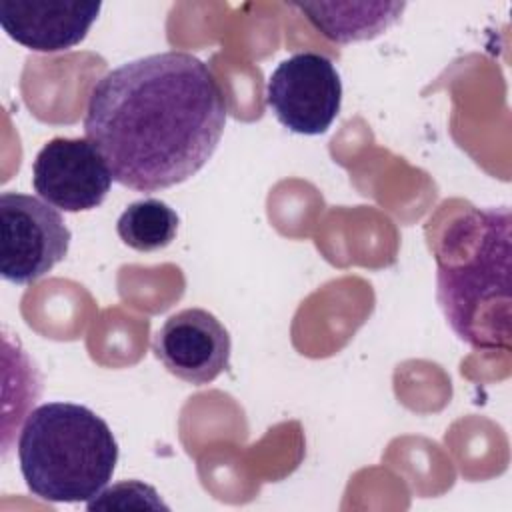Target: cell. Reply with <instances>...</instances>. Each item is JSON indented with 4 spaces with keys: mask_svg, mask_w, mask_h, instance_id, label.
<instances>
[{
    "mask_svg": "<svg viewBox=\"0 0 512 512\" xmlns=\"http://www.w3.org/2000/svg\"><path fill=\"white\" fill-rule=\"evenodd\" d=\"M226 116V96L208 64L168 50L106 72L90 90L84 132L114 182L156 192L206 166Z\"/></svg>",
    "mask_w": 512,
    "mask_h": 512,
    "instance_id": "1",
    "label": "cell"
},
{
    "mask_svg": "<svg viewBox=\"0 0 512 512\" xmlns=\"http://www.w3.org/2000/svg\"><path fill=\"white\" fill-rule=\"evenodd\" d=\"M436 296L454 334L476 350L510 348V210L472 208L436 250Z\"/></svg>",
    "mask_w": 512,
    "mask_h": 512,
    "instance_id": "2",
    "label": "cell"
},
{
    "mask_svg": "<svg viewBox=\"0 0 512 512\" xmlns=\"http://www.w3.org/2000/svg\"><path fill=\"white\" fill-rule=\"evenodd\" d=\"M18 462L28 490L46 502H90L112 480L118 442L110 426L74 402H44L24 420Z\"/></svg>",
    "mask_w": 512,
    "mask_h": 512,
    "instance_id": "3",
    "label": "cell"
},
{
    "mask_svg": "<svg viewBox=\"0 0 512 512\" xmlns=\"http://www.w3.org/2000/svg\"><path fill=\"white\" fill-rule=\"evenodd\" d=\"M72 234L52 204L42 198L0 194V274L12 284H30L64 260Z\"/></svg>",
    "mask_w": 512,
    "mask_h": 512,
    "instance_id": "4",
    "label": "cell"
},
{
    "mask_svg": "<svg viewBox=\"0 0 512 512\" xmlns=\"http://www.w3.org/2000/svg\"><path fill=\"white\" fill-rule=\"evenodd\" d=\"M266 102L290 132L318 136L340 112L342 80L330 58L300 52L272 70L266 82Z\"/></svg>",
    "mask_w": 512,
    "mask_h": 512,
    "instance_id": "5",
    "label": "cell"
},
{
    "mask_svg": "<svg viewBox=\"0 0 512 512\" xmlns=\"http://www.w3.org/2000/svg\"><path fill=\"white\" fill-rule=\"evenodd\" d=\"M112 172L88 138H52L32 164V186L42 200L64 212L98 208L112 186Z\"/></svg>",
    "mask_w": 512,
    "mask_h": 512,
    "instance_id": "6",
    "label": "cell"
},
{
    "mask_svg": "<svg viewBox=\"0 0 512 512\" xmlns=\"http://www.w3.org/2000/svg\"><path fill=\"white\" fill-rule=\"evenodd\" d=\"M152 350L170 374L188 384L204 386L230 366L232 340L212 312L184 308L158 328Z\"/></svg>",
    "mask_w": 512,
    "mask_h": 512,
    "instance_id": "7",
    "label": "cell"
},
{
    "mask_svg": "<svg viewBox=\"0 0 512 512\" xmlns=\"http://www.w3.org/2000/svg\"><path fill=\"white\" fill-rule=\"evenodd\" d=\"M102 10L80 0H0V26L36 52H64L80 44Z\"/></svg>",
    "mask_w": 512,
    "mask_h": 512,
    "instance_id": "8",
    "label": "cell"
},
{
    "mask_svg": "<svg viewBox=\"0 0 512 512\" xmlns=\"http://www.w3.org/2000/svg\"><path fill=\"white\" fill-rule=\"evenodd\" d=\"M308 22L338 44L370 40L388 30L406 8L404 2H368V4H338V2H296L294 4Z\"/></svg>",
    "mask_w": 512,
    "mask_h": 512,
    "instance_id": "9",
    "label": "cell"
},
{
    "mask_svg": "<svg viewBox=\"0 0 512 512\" xmlns=\"http://www.w3.org/2000/svg\"><path fill=\"white\" fill-rule=\"evenodd\" d=\"M116 230L126 246L138 252H154L176 238L178 214L162 200H136L120 214Z\"/></svg>",
    "mask_w": 512,
    "mask_h": 512,
    "instance_id": "10",
    "label": "cell"
}]
</instances>
